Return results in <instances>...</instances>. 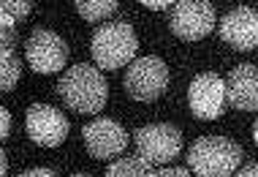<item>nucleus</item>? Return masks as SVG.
Masks as SVG:
<instances>
[{"instance_id": "1", "label": "nucleus", "mask_w": 258, "mask_h": 177, "mask_svg": "<svg viewBox=\"0 0 258 177\" xmlns=\"http://www.w3.org/2000/svg\"><path fill=\"white\" fill-rule=\"evenodd\" d=\"M57 93L68 109L79 112V115H95V112H101L106 106L109 84L95 66L79 63V66L68 68L60 76Z\"/></svg>"}, {"instance_id": "2", "label": "nucleus", "mask_w": 258, "mask_h": 177, "mask_svg": "<svg viewBox=\"0 0 258 177\" xmlns=\"http://www.w3.org/2000/svg\"><path fill=\"white\" fill-rule=\"evenodd\" d=\"M242 164V147L226 137H201L187 150V166L199 177H231Z\"/></svg>"}, {"instance_id": "3", "label": "nucleus", "mask_w": 258, "mask_h": 177, "mask_svg": "<svg viewBox=\"0 0 258 177\" xmlns=\"http://www.w3.org/2000/svg\"><path fill=\"white\" fill-rule=\"evenodd\" d=\"M136 49H139V38H136L134 27L128 22L101 25L98 30L93 33V41H90L93 60L98 63V68H106V71L128 66V63L134 60Z\"/></svg>"}, {"instance_id": "4", "label": "nucleus", "mask_w": 258, "mask_h": 177, "mask_svg": "<svg viewBox=\"0 0 258 177\" xmlns=\"http://www.w3.org/2000/svg\"><path fill=\"white\" fill-rule=\"evenodd\" d=\"M136 153L150 166H166L182 153V134L169 123H150L136 131Z\"/></svg>"}, {"instance_id": "5", "label": "nucleus", "mask_w": 258, "mask_h": 177, "mask_svg": "<svg viewBox=\"0 0 258 177\" xmlns=\"http://www.w3.org/2000/svg\"><path fill=\"white\" fill-rule=\"evenodd\" d=\"M166 87H169V68L160 58L147 55V58L128 63L125 90L134 101H155L166 93Z\"/></svg>"}, {"instance_id": "6", "label": "nucleus", "mask_w": 258, "mask_h": 177, "mask_svg": "<svg viewBox=\"0 0 258 177\" xmlns=\"http://www.w3.org/2000/svg\"><path fill=\"white\" fill-rule=\"evenodd\" d=\"M171 33L182 41H201L218 27L215 6L209 0H177L171 6Z\"/></svg>"}, {"instance_id": "7", "label": "nucleus", "mask_w": 258, "mask_h": 177, "mask_svg": "<svg viewBox=\"0 0 258 177\" xmlns=\"http://www.w3.org/2000/svg\"><path fill=\"white\" fill-rule=\"evenodd\" d=\"M226 79L212 71H204L187 87V106L199 120H218L226 109Z\"/></svg>"}, {"instance_id": "8", "label": "nucleus", "mask_w": 258, "mask_h": 177, "mask_svg": "<svg viewBox=\"0 0 258 177\" xmlns=\"http://www.w3.org/2000/svg\"><path fill=\"white\" fill-rule=\"evenodd\" d=\"M25 58L36 74H57L68 63V44L52 30H33L25 44Z\"/></svg>"}, {"instance_id": "9", "label": "nucleus", "mask_w": 258, "mask_h": 177, "mask_svg": "<svg viewBox=\"0 0 258 177\" xmlns=\"http://www.w3.org/2000/svg\"><path fill=\"white\" fill-rule=\"evenodd\" d=\"M25 128L36 145L41 147H57L68 137V120L49 104H33L25 115Z\"/></svg>"}, {"instance_id": "10", "label": "nucleus", "mask_w": 258, "mask_h": 177, "mask_svg": "<svg viewBox=\"0 0 258 177\" xmlns=\"http://www.w3.org/2000/svg\"><path fill=\"white\" fill-rule=\"evenodd\" d=\"M82 139H85V147L93 158L106 161V158H114V155H120L125 150L128 131L117 120L98 117V120H90L85 128H82Z\"/></svg>"}, {"instance_id": "11", "label": "nucleus", "mask_w": 258, "mask_h": 177, "mask_svg": "<svg viewBox=\"0 0 258 177\" xmlns=\"http://www.w3.org/2000/svg\"><path fill=\"white\" fill-rule=\"evenodd\" d=\"M220 38L231 44L236 52H250L258 47V11L255 9H234L218 22Z\"/></svg>"}, {"instance_id": "12", "label": "nucleus", "mask_w": 258, "mask_h": 177, "mask_svg": "<svg viewBox=\"0 0 258 177\" xmlns=\"http://www.w3.org/2000/svg\"><path fill=\"white\" fill-rule=\"evenodd\" d=\"M226 98L239 112H258V66L242 63L226 76Z\"/></svg>"}, {"instance_id": "13", "label": "nucleus", "mask_w": 258, "mask_h": 177, "mask_svg": "<svg viewBox=\"0 0 258 177\" xmlns=\"http://www.w3.org/2000/svg\"><path fill=\"white\" fill-rule=\"evenodd\" d=\"M103 177H155V169H152L147 161H142L136 155V158L114 161V164L106 169V174H103Z\"/></svg>"}, {"instance_id": "14", "label": "nucleus", "mask_w": 258, "mask_h": 177, "mask_svg": "<svg viewBox=\"0 0 258 177\" xmlns=\"http://www.w3.org/2000/svg\"><path fill=\"white\" fill-rule=\"evenodd\" d=\"M19 74H22V66H19L14 49H0V93L14 90V84L19 82Z\"/></svg>"}, {"instance_id": "15", "label": "nucleus", "mask_w": 258, "mask_h": 177, "mask_svg": "<svg viewBox=\"0 0 258 177\" xmlns=\"http://www.w3.org/2000/svg\"><path fill=\"white\" fill-rule=\"evenodd\" d=\"M76 11L87 22H103L117 11V0H76Z\"/></svg>"}, {"instance_id": "16", "label": "nucleus", "mask_w": 258, "mask_h": 177, "mask_svg": "<svg viewBox=\"0 0 258 177\" xmlns=\"http://www.w3.org/2000/svg\"><path fill=\"white\" fill-rule=\"evenodd\" d=\"M33 9V0H0V11L9 14V17L17 22V19H25Z\"/></svg>"}, {"instance_id": "17", "label": "nucleus", "mask_w": 258, "mask_h": 177, "mask_svg": "<svg viewBox=\"0 0 258 177\" xmlns=\"http://www.w3.org/2000/svg\"><path fill=\"white\" fill-rule=\"evenodd\" d=\"M17 44V22L0 11V49H11Z\"/></svg>"}, {"instance_id": "18", "label": "nucleus", "mask_w": 258, "mask_h": 177, "mask_svg": "<svg viewBox=\"0 0 258 177\" xmlns=\"http://www.w3.org/2000/svg\"><path fill=\"white\" fill-rule=\"evenodd\" d=\"M139 3L150 11H163V9H169V6H174L177 0H139Z\"/></svg>"}, {"instance_id": "19", "label": "nucleus", "mask_w": 258, "mask_h": 177, "mask_svg": "<svg viewBox=\"0 0 258 177\" xmlns=\"http://www.w3.org/2000/svg\"><path fill=\"white\" fill-rule=\"evenodd\" d=\"M9 131H11V115H9V109L0 106V142L9 137Z\"/></svg>"}, {"instance_id": "20", "label": "nucleus", "mask_w": 258, "mask_h": 177, "mask_svg": "<svg viewBox=\"0 0 258 177\" xmlns=\"http://www.w3.org/2000/svg\"><path fill=\"white\" fill-rule=\"evenodd\" d=\"M155 177H190V172L182 166H169V169H160V172H155Z\"/></svg>"}, {"instance_id": "21", "label": "nucleus", "mask_w": 258, "mask_h": 177, "mask_svg": "<svg viewBox=\"0 0 258 177\" xmlns=\"http://www.w3.org/2000/svg\"><path fill=\"white\" fill-rule=\"evenodd\" d=\"M231 177H258V164H245V166H239Z\"/></svg>"}, {"instance_id": "22", "label": "nucleus", "mask_w": 258, "mask_h": 177, "mask_svg": "<svg viewBox=\"0 0 258 177\" xmlns=\"http://www.w3.org/2000/svg\"><path fill=\"white\" fill-rule=\"evenodd\" d=\"M19 177H54V172H52V169L38 166V169H27V172H22Z\"/></svg>"}, {"instance_id": "23", "label": "nucleus", "mask_w": 258, "mask_h": 177, "mask_svg": "<svg viewBox=\"0 0 258 177\" xmlns=\"http://www.w3.org/2000/svg\"><path fill=\"white\" fill-rule=\"evenodd\" d=\"M9 174V158H6V153L0 150V177Z\"/></svg>"}, {"instance_id": "24", "label": "nucleus", "mask_w": 258, "mask_h": 177, "mask_svg": "<svg viewBox=\"0 0 258 177\" xmlns=\"http://www.w3.org/2000/svg\"><path fill=\"white\" fill-rule=\"evenodd\" d=\"M253 142L258 145V117H255V125H253Z\"/></svg>"}, {"instance_id": "25", "label": "nucleus", "mask_w": 258, "mask_h": 177, "mask_svg": "<svg viewBox=\"0 0 258 177\" xmlns=\"http://www.w3.org/2000/svg\"><path fill=\"white\" fill-rule=\"evenodd\" d=\"M71 177H90V174H71Z\"/></svg>"}]
</instances>
